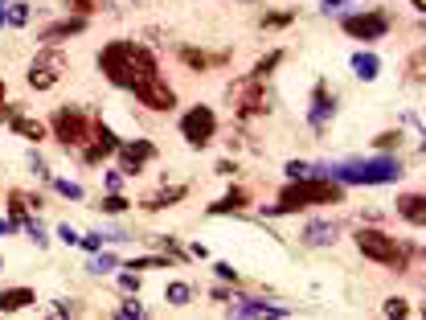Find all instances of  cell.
I'll return each instance as SVG.
<instances>
[{
  "label": "cell",
  "mask_w": 426,
  "mask_h": 320,
  "mask_svg": "<svg viewBox=\"0 0 426 320\" xmlns=\"http://www.w3.org/2000/svg\"><path fill=\"white\" fill-rule=\"evenodd\" d=\"M287 177H291V181H299V177H311V165H303V160H287Z\"/></svg>",
  "instance_id": "obj_38"
},
{
  "label": "cell",
  "mask_w": 426,
  "mask_h": 320,
  "mask_svg": "<svg viewBox=\"0 0 426 320\" xmlns=\"http://www.w3.org/2000/svg\"><path fill=\"white\" fill-rule=\"evenodd\" d=\"M185 193H189V185H168V189H160V193H147V197H144V210H147V214L168 210V205L185 202Z\"/></svg>",
  "instance_id": "obj_20"
},
{
  "label": "cell",
  "mask_w": 426,
  "mask_h": 320,
  "mask_svg": "<svg viewBox=\"0 0 426 320\" xmlns=\"http://www.w3.org/2000/svg\"><path fill=\"white\" fill-rule=\"evenodd\" d=\"M98 70L119 91H135L140 83L160 74L156 53L147 50V46H135V41H111V46H103L98 50Z\"/></svg>",
  "instance_id": "obj_1"
},
{
  "label": "cell",
  "mask_w": 426,
  "mask_h": 320,
  "mask_svg": "<svg viewBox=\"0 0 426 320\" xmlns=\"http://www.w3.org/2000/svg\"><path fill=\"white\" fill-rule=\"evenodd\" d=\"M234 316H287V308L283 304H262V300H242L238 296V304L229 308Z\"/></svg>",
  "instance_id": "obj_17"
},
{
  "label": "cell",
  "mask_w": 426,
  "mask_h": 320,
  "mask_svg": "<svg viewBox=\"0 0 426 320\" xmlns=\"http://www.w3.org/2000/svg\"><path fill=\"white\" fill-rule=\"evenodd\" d=\"M180 135H185L193 148H205L213 135H217V115H213L209 103H193V107L180 115Z\"/></svg>",
  "instance_id": "obj_7"
},
{
  "label": "cell",
  "mask_w": 426,
  "mask_h": 320,
  "mask_svg": "<svg viewBox=\"0 0 426 320\" xmlns=\"http://www.w3.org/2000/svg\"><path fill=\"white\" fill-rule=\"evenodd\" d=\"M398 144H402V132H381V135L373 140V148H377V152H381V148L390 152V148H398Z\"/></svg>",
  "instance_id": "obj_35"
},
{
  "label": "cell",
  "mask_w": 426,
  "mask_h": 320,
  "mask_svg": "<svg viewBox=\"0 0 426 320\" xmlns=\"http://www.w3.org/2000/svg\"><path fill=\"white\" fill-rule=\"evenodd\" d=\"M131 95L144 103L147 111H172V107H177V95H172V86L164 83L160 74H156V78H147V83H140Z\"/></svg>",
  "instance_id": "obj_11"
},
{
  "label": "cell",
  "mask_w": 426,
  "mask_h": 320,
  "mask_svg": "<svg viewBox=\"0 0 426 320\" xmlns=\"http://www.w3.org/2000/svg\"><path fill=\"white\" fill-rule=\"evenodd\" d=\"M344 189L341 181H328V177H299L291 185L279 193L275 205H266L262 214H295V210H308V205H328V202H341Z\"/></svg>",
  "instance_id": "obj_2"
},
{
  "label": "cell",
  "mask_w": 426,
  "mask_h": 320,
  "mask_svg": "<svg viewBox=\"0 0 426 320\" xmlns=\"http://www.w3.org/2000/svg\"><path fill=\"white\" fill-rule=\"evenodd\" d=\"M119 287H123V291H135V287H140V271H123V275H119Z\"/></svg>",
  "instance_id": "obj_39"
},
{
  "label": "cell",
  "mask_w": 426,
  "mask_h": 320,
  "mask_svg": "<svg viewBox=\"0 0 426 320\" xmlns=\"http://www.w3.org/2000/svg\"><path fill=\"white\" fill-rule=\"evenodd\" d=\"M226 99L238 107V115H262V111L271 107V91L262 86V78L246 74V78H238V83H229Z\"/></svg>",
  "instance_id": "obj_6"
},
{
  "label": "cell",
  "mask_w": 426,
  "mask_h": 320,
  "mask_svg": "<svg viewBox=\"0 0 426 320\" xmlns=\"http://www.w3.org/2000/svg\"><path fill=\"white\" fill-rule=\"evenodd\" d=\"M25 210H41V197H37V193H25Z\"/></svg>",
  "instance_id": "obj_46"
},
{
  "label": "cell",
  "mask_w": 426,
  "mask_h": 320,
  "mask_svg": "<svg viewBox=\"0 0 426 320\" xmlns=\"http://www.w3.org/2000/svg\"><path fill=\"white\" fill-rule=\"evenodd\" d=\"M53 193H62V197H70V202H82V197H86V193H82V185L62 181V177H53Z\"/></svg>",
  "instance_id": "obj_28"
},
{
  "label": "cell",
  "mask_w": 426,
  "mask_h": 320,
  "mask_svg": "<svg viewBox=\"0 0 426 320\" xmlns=\"http://www.w3.org/2000/svg\"><path fill=\"white\" fill-rule=\"evenodd\" d=\"M344 4H348V0H320V9H324V13H336V9H344Z\"/></svg>",
  "instance_id": "obj_43"
},
{
  "label": "cell",
  "mask_w": 426,
  "mask_h": 320,
  "mask_svg": "<svg viewBox=\"0 0 426 320\" xmlns=\"http://www.w3.org/2000/svg\"><path fill=\"white\" fill-rule=\"evenodd\" d=\"M275 66H283V50H271V53H266L259 66H254V78H266V74H271Z\"/></svg>",
  "instance_id": "obj_29"
},
{
  "label": "cell",
  "mask_w": 426,
  "mask_h": 320,
  "mask_svg": "<svg viewBox=\"0 0 426 320\" xmlns=\"http://www.w3.org/2000/svg\"><path fill=\"white\" fill-rule=\"evenodd\" d=\"M9 128H13L16 135H25L29 144H41L49 135V128L41 123V119H29V115H9Z\"/></svg>",
  "instance_id": "obj_19"
},
{
  "label": "cell",
  "mask_w": 426,
  "mask_h": 320,
  "mask_svg": "<svg viewBox=\"0 0 426 320\" xmlns=\"http://www.w3.org/2000/svg\"><path fill=\"white\" fill-rule=\"evenodd\" d=\"M246 202H250V189H246V185H234L226 197H222V202H213L205 214H213V218H217V214H238V210H246Z\"/></svg>",
  "instance_id": "obj_18"
},
{
  "label": "cell",
  "mask_w": 426,
  "mask_h": 320,
  "mask_svg": "<svg viewBox=\"0 0 426 320\" xmlns=\"http://www.w3.org/2000/svg\"><path fill=\"white\" fill-rule=\"evenodd\" d=\"M95 128V119L86 115V107H74V103H66L53 111V135H58V144L62 148H82L86 144V135Z\"/></svg>",
  "instance_id": "obj_5"
},
{
  "label": "cell",
  "mask_w": 426,
  "mask_h": 320,
  "mask_svg": "<svg viewBox=\"0 0 426 320\" xmlns=\"http://www.w3.org/2000/svg\"><path fill=\"white\" fill-rule=\"evenodd\" d=\"M398 214H402L410 226L422 230V226H426V197H422V193H402V197H398Z\"/></svg>",
  "instance_id": "obj_16"
},
{
  "label": "cell",
  "mask_w": 426,
  "mask_h": 320,
  "mask_svg": "<svg viewBox=\"0 0 426 320\" xmlns=\"http://www.w3.org/2000/svg\"><path fill=\"white\" fill-rule=\"evenodd\" d=\"M164 296H168V304H172V308H185V304L193 300V287L177 279V284H168V291H164Z\"/></svg>",
  "instance_id": "obj_25"
},
{
  "label": "cell",
  "mask_w": 426,
  "mask_h": 320,
  "mask_svg": "<svg viewBox=\"0 0 426 320\" xmlns=\"http://www.w3.org/2000/svg\"><path fill=\"white\" fill-rule=\"evenodd\" d=\"M9 218H13L16 226H25V218H29V210H25V193H21V189L9 193Z\"/></svg>",
  "instance_id": "obj_24"
},
{
  "label": "cell",
  "mask_w": 426,
  "mask_h": 320,
  "mask_svg": "<svg viewBox=\"0 0 426 320\" xmlns=\"http://www.w3.org/2000/svg\"><path fill=\"white\" fill-rule=\"evenodd\" d=\"M353 242L360 247V254H365V259H373V263H381V267H390V271H410V259L418 254V247H414V242H398L393 234L373 230V226L357 230V234H353Z\"/></svg>",
  "instance_id": "obj_3"
},
{
  "label": "cell",
  "mask_w": 426,
  "mask_h": 320,
  "mask_svg": "<svg viewBox=\"0 0 426 320\" xmlns=\"http://www.w3.org/2000/svg\"><path fill=\"white\" fill-rule=\"evenodd\" d=\"M390 29V17L381 9H369V13H348L344 17V33L357 37V41H381Z\"/></svg>",
  "instance_id": "obj_9"
},
{
  "label": "cell",
  "mask_w": 426,
  "mask_h": 320,
  "mask_svg": "<svg viewBox=\"0 0 426 320\" xmlns=\"http://www.w3.org/2000/svg\"><path fill=\"white\" fill-rule=\"evenodd\" d=\"M78 247H82L86 254H95L98 247H103V238H98V234H86V238H78Z\"/></svg>",
  "instance_id": "obj_42"
},
{
  "label": "cell",
  "mask_w": 426,
  "mask_h": 320,
  "mask_svg": "<svg viewBox=\"0 0 426 320\" xmlns=\"http://www.w3.org/2000/svg\"><path fill=\"white\" fill-rule=\"evenodd\" d=\"M9 115H13V111H9V103H0V123H4Z\"/></svg>",
  "instance_id": "obj_48"
},
{
  "label": "cell",
  "mask_w": 426,
  "mask_h": 320,
  "mask_svg": "<svg viewBox=\"0 0 426 320\" xmlns=\"http://www.w3.org/2000/svg\"><path fill=\"white\" fill-rule=\"evenodd\" d=\"M13 230H16V222H13V218H9V222L0 218V238H4V234H13Z\"/></svg>",
  "instance_id": "obj_47"
},
{
  "label": "cell",
  "mask_w": 426,
  "mask_h": 320,
  "mask_svg": "<svg viewBox=\"0 0 426 320\" xmlns=\"http://www.w3.org/2000/svg\"><path fill=\"white\" fill-rule=\"evenodd\" d=\"M0 103H4V83H0Z\"/></svg>",
  "instance_id": "obj_51"
},
{
  "label": "cell",
  "mask_w": 426,
  "mask_h": 320,
  "mask_svg": "<svg viewBox=\"0 0 426 320\" xmlns=\"http://www.w3.org/2000/svg\"><path fill=\"white\" fill-rule=\"evenodd\" d=\"M82 29H86V17L74 13V17H66V21H49L46 29L37 33V41H41V46H58L62 37H74V33H82Z\"/></svg>",
  "instance_id": "obj_15"
},
{
  "label": "cell",
  "mask_w": 426,
  "mask_h": 320,
  "mask_svg": "<svg viewBox=\"0 0 426 320\" xmlns=\"http://www.w3.org/2000/svg\"><path fill=\"white\" fill-rule=\"evenodd\" d=\"M62 70H66V53L58 50V46H46L29 66V86L33 91H49V86L62 78Z\"/></svg>",
  "instance_id": "obj_8"
},
{
  "label": "cell",
  "mask_w": 426,
  "mask_h": 320,
  "mask_svg": "<svg viewBox=\"0 0 426 320\" xmlns=\"http://www.w3.org/2000/svg\"><path fill=\"white\" fill-rule=\"evenodd\" d=\"M111 267H119V263H115V254H98L95 263H90V271H95V275H107Z\"/></svg>",
  "instance_id": "obj_37"
},
{
  "label": "cell",
  "mask_w": 426,
  "mask_h": 320,
  "mask_svg": "<svg viewBox=\"0 0 426 320\" xmlns=\"http://www.w3.org/2000/svg\"><path fill=\"white\" fill-rule=\"evenodd\" d=\"M385 316H393V320L410 316V304L402 300V296H393V300H385Z\"/></svg>",
  "instance_id": "obj_34"
},
{
  "label": "cell",
  "mask_w": 426,
  "mask_h": 320,
  "mask_svg": "<svg viewBox=\"0 0 426 320\" xmlns=\"http://www.w3.org/2000/svg\"><path fill=\"white\" fill-rule=\"evenodd\" d=\"M242 4H254V0H242Z\"/></svg>",
  "instance_id": "obj_53"
},
{
  "label": "cell",
  "mask_w": 426,
  "mask_h": 320,
  "mask_svg": "<svg viewBox=\"0 0 426 320\" xmlns=\"http://www.w3.org/2000/svg\"><path fill=\"white\" fill-rule=\"evenodd\" d=\"M58 238H62V242H78V234H74L70 226H58Z\"/></svg>",
  "instance_id": "obj_45"
},
{
  "label": "cell",
  "mask_w": 426,
  "mask_h": 320,
  "mask_svg": "<svg viewBox=\"0 0 426 320\" xmlns=\"http://www.w3.org/2000/svg\"><path fill=\"white\" fill-rule=\"evenodd\" d=\"M177 58L185 62L189 70H197V74H205V70H217V66H226L229 62V50L222 53H209V50H197V46H180Z\"/></svg>",
  "instance_id": "obj_13"
},
{
  "label": "cell",
  "mask_w": 426,
  "mask_h": 320,
  "mask_svg": "<svg viewBox=\"0 0 426 320\" xmlns=\"http://www.w3.org/2000/svg\"><path fill=\"white\" fill-rule=\"evenodd\" d=\"M291 21H295V13H266V17H262V29H287Z\"/></svg>",
  "instance_id": "obj_33"
},
{
  "label": "cell",
  "mask_w": 426,
  "mask_h": 320,
  "mask_svg": "<svg viewBox=\"0 0 426 320\" xmlns=\"http://www.w3.org/2000/svg\"><path fill=\"white\" fill-rule=\"evenodd\" d=\"M0 271H4V259H0Z\"/></svg>",
  "instance_id": "obj_52"
},
{
  "label": "cell",
  "mask_w": 426,
  "mask_h": 320,
  "mask_svg": "<svg viewBox=\"0 0 426 320\" xmlns=\"http://www.w3.org/2000/svg\"><path fill=\"white\" fill-rule=\"evenodd\" d=\"M70 4V13H78V17H90V13H98L107 0H66Z\"/></svg>",
  "instance_id": "obj_30"
},
{
  "label": "cell",
  "mask_w": 426,
  "mask_h": 320,
  "mask_svg": "<svg viewBox=\"0 0 426 320\" xmlns=\"http://www.w3.org/2000/svg\"><path fill=\"white\" fill-rule=\"evenodd\" d=\"M336 234H341L336 222H308V226H303V242H311V247H332Z\"/></svg>",
  "instance_id": "obj_21"
},
{
  "label": "cell",
  "mask_w": 426,
  "mask_h": 320,
  "mask_svg": "<svg viewBox=\"0 0 426 320\" xmlns=\"http://www.w3.org/2000/svg\"><path fill=\"white\" fill-rule=\"evenodd\" d=\"M336 115V99L328 95V83H316V91H311V111H308V123L316 128V132H324L328 119Z\"/></svg>",
  "instance_id": "obj_14"
},
{
  "label": "cell",
  "mask_w": 426,
  "mask_h": 320,
  "mask_svg": "<svg viewBox=\"0 0 426 320\" xmlns=\"http://www.w3.org/2000/svg\"><path fill=\"white\" fill-rule=\"evenodd\" d=\"M128 197H123V193H119V189H111V193H107V197H103V214H123V210H128Z\"/></svg>",
  "instance_id": "obj_27"
},
{
  "label": "cell",
  "mask_w": 426,
  "mask_h": 320,
  "mask_svg": "<svg viewBox=\"0 0 426 320\" xmlns=\"http://www.w3.org/2000/svg\"><path fill=\"white\" fill-rule=\"evenodd\" d=\"M29 169H33V172H41V177H46V160H41L37 152H33V156H29Z\"/></svg>",
  "instance_id": "obj_44"
},
{
  "label": "cell",
  "mask_w": 426,
  "mask_h": 320,
  "mask_svg": "<svg viewBox=\"0 0 426 320\" xmlns=\"http://www.w3.org/2000/svg\"><path fill=\"white\" fill-rule=\"evenodd\" d=\"M213 271H217V275H222L226 284H238V271L229 267V263H213Z\"/></svg>",
  "instance_id": "obj_40"
},
{
  "label": "cell",
  "mask_w": 426,
  "mask_h": 320,
  "mask_svg": "<svg viewBox=\"0 0 426 320\" xmlns=\"http://www.w3.org/2000/svg\"><path fill=\"white\" fill-rule=\"evenodd\" d=\"M128 271H156V267H172L168 259H160V254H144V259H131V263H123Z\"/></svg>",
  "instance_id": "obj_26"
},
{
  "label": "cell",
  "mask_w": 426,
  "mask_h": 320,
  "mask_svg": "<svg viewBox=\"0 0 426 320\" xmlns=\"http://www.w3.org/2000/svg\"><path fill=\"white\" fill-rule=\"evenodd\" d=\"M0 25H4V0H0Z\"/></svg>",
  "instance_id": "obj_50"
},
{
  "label": "cell",
  "mask_w": 426,
  "mask_h": 320,
  "mask_svg": "<svg viewBox=\"0 0 426 320\" xmlns=\"http://www.w3.org/2000/svg\"><path fill=\"white\" fill-rule=\"evenodd\" d=\"M402 160H393V156H373V160H348L341 169H332L328 165V177H336L341 185H390L402 177Z\"/></svg>",
  "instance_id": "obj_4"
},
{
  "label": "cell",
  "mask_w": 426,
  "mask_h": 320,
  "mask_svg": "<svg viewBox=\"0 0 426 320\" xmlns=\"http://www.w3.org/2000/svg\"><path fill=\"white\" fill-rule=\"evenodd\" d=\"M209 300H213V304H229V300H238V296H234L229 287H213V291H209Z\"/></svg>",
  "instance_id": "obj_41"
},
{
  "label": "cell",
  "mask_w": 426,
  "mask_h": 320,
  "mask_svg": "<svg viewBox=\"0 0 426 320\" xmlns=\"http://www.w3.org/2000/svg\"><path fill=\"white\" fill-rule=\"evenodd\" d=\"M115 316H123V320H140V316H147V312H144V304H140V300H123L119 308H115Z\"/></svg>",
  "instance_id": "obj_31"
},
{
  "label": "cell",
  "mask_w": 426,
  "mask_h": 320,
  "mask_svg": "<svg viewBox=\"0 0 426 320\" xmlns=\"http://www.w3.org/2000/svg\"><path fill=\"white\" fill-rule=\"evenodd\" d=\"M29 21V4L21 0V4H9V13H4V25H25Z\"/></svg>",
  "instance_id": "obj_32"
},
{
  "label": "cell",
  "mask_w": 426,
  "mask_h": 320,
  "mask_svg": "<svg viewBox=\"0 0 426 320\" xmlns=\"http://www.w3.org/2000/svg\"><path fill=\"white\" fill-rule=\"evenodd\" d=\"M33 300H37L33 287H4V291H0V312H4V316H9V312H21V308H29Z\"/></svg>",
  "instance_id": "obj_22"
},
{
  "label": "cell",
  "mask_w": 426,
  "mask_h": 320,
  "mask_svg": "<svg viewBox=\"0 0 426 320\" xmlns=\"http://www.w3.org/2000/svg\"><path fill=\"white\" fill-rule=\"evenodd\" d=\"M410 4H414V13H422L426 9V0H410Z\"/></svg>",
  "instance_id": "obj_49"
},
{
  "label": "cell",
  "mask_w": 426,
  "mask_h": 320,
  "mask_svg": "<svg viewBox=\"0 0 426 320\" xmlns=\"http://www.w3.org/2000/svg\"><path fill=\"white\" fill-rule=\"evenodd\" d=\"M353 74H357V78H365V83H373L377 74H381V58H377V53H369V50L353 53Z\"/></svg>",
  "instance_id": "obj_23"
},
{
  "label": "cell",
  "mask_w": 426,
  "mask_h": 320,
  "mask_svg": "<svg viewBox=\"0 0 426 320\" xmlns=\"http://www.w3.org/2000/svg\"><path fill=\"white\" fill-rule=\"evenodd\" d=\"M119 169L128 172V177H135V172H144L147 160H156V144L152 140H128V144H119Z\"/></svg>",
  "instance_id": "obj_12"
},
{
  "label": "cell",
  "mask_w": 426,
  "mask_h": 320,
  "mask_svg": "<svg viewBox=\"0 0 426 320\" xmlns=\"http://www.w3.org/2000/svg\"><path fill=\"white\" fill-rule=\"evenodd\" d=\"M422 66H426V50H418L410 58V78H414V83H422Z\"/></svg>",
  "instance_id": "obj_36"
},
{
  "label": "cell",
  "mask_w": 426,
  "mask_h": 320,
  "mask_svg": "<svg viewBox=\"0 0 426 320\" xmlns=\"http://www.w3.org/2000/svg\"><path fill=\"white\" fill-rule=\"evenodd\" d=\"M115 148H119V135H115L103 119H95V128H90L86 144H82V165H103Z\"/></svg>",
  "instance_id": "obj_10"
}]
</instances>
